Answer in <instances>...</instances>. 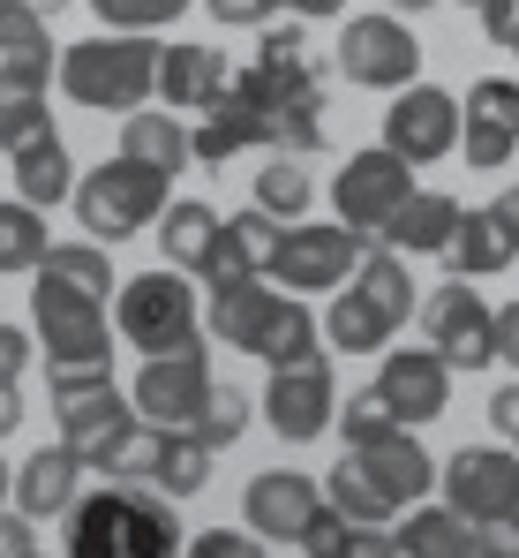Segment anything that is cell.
<instances>
[{
    "label": "cell",
    "instance_id": "1",
    "mask_svg": "<svg viewBox=\"0 0 519 558\" xmlns=\"http://www.w3.org/2000/svg\"><path fill=\"white\" fill-rule=\"evenodd\" d=\"M61 521H69V529H61V558H181L173 498H159L151 483L84 490Z\"/></svg>",
    "mask_w": 519,
    "mask_h": 558
},
{
    "label": "cell",
    "instance_id": "2",
    "mask_svg": "<svg viewBox=\"0 0 519 558\" xmlns=\"http://www.w3.org/2000/svg\"><path fill=\"white\" fill-rule=\"evenodd\" d=\"M53 76H61V92L90 106V113H144V98L159 84V46L151 38H128V31H98L84 46H69L61 61H53Z\"/></svg>",
    "mask_w": 519,
    "mask_h": 558
},
{
    "label": "cell",
    "instance_id": "3",
    "mask_svg": "<svg viewBox=\"0 0 519 558\" xmlns=\"http://www.w3.org/2000/svg\"><path fill=\"white\" fill-rule=\"evenodd\" d=\"M166 189L173 174L159 167H136V159H98L84 182H76V219H84V234L98 250H113V242H128V234H144L159 211H166Z\"/></svg>",
    "mask_w": 519,
    "mask_h": 558
},
{
    "label": "cell",
    "instance_id": "4",
    "mask_svg": "<svg viewBox=\"0 0 519 558\" xmlns=\"http://www.w3.org/2000/svg\"><path fill=\"white\" fill-rule=\"evenodd\" d=\"M113 340L144 348V355H188V348H211L203 340V310H196V287L166 272H144L121 287L113 302Z\"/></svg>",
    "mask_w": 519,
    "mask_h": 558
},
{
    "label": "cell",
    "instance_id": "5",
    "mask_svg": "<svg viewBox=\"0 0 519 558\" xmlns=\"http://www.w3.org/2000/svg\"><path fill=\"white\" fill-rule=\"evenodd\" d=\"M30 332L46 340V363L53 371H106L113 363V325H106V302L69 287V279H46L30 287Z\"/></svg>",
    "mask_w": 519,
    "mask_h": 558
},
{
    "label": "cell",
    "instance_id": "6",
    "mask_svg": "<svg viewBox=\"0 0 519 558\" xmlns=\"http://www.w3.org/2000/svg\"><path fill=\"white\" fill-rule=\"evenodd\" d=\"M53 415H61V446L84 468H106L113 446L136 430V408L113 385V371H53Z\"/></svg>",
    "mask_w": 519,
    "mask_h": 558
},
{
    "label": "cell",
    "instance_id": "7",
    "mask_svg": "<svg viewBox=\"0 0 519 558\" xmlns=\"http://www.w3.org/2000/svg\"><path fill=\"white\" fill-rule=\"evenodd\" d=\"M422 340L444 371H490L497 363V310L474 294V279H444L422 302Z\"/></svg>",
    "mask_w": 519,
    "mask_h": 558
},
{
    "label": "cell",
    "instance_id": "8",
    "mask_svg": "<svg viewBox=\"0 0 519 558\" xmlns=\"http://www.w3.org/2000/svg\"><path fill=\"white\" fill-rule=\"evenodd\" d=\"M339 76L361 92H407L422 84V38L384 8V15H346L339 31Z\"/></svg>",
    "mask_w": 519,
    "mask_h": 558
},
{
    "label": "cell",
    "instance_id": "9",
    "mask_svg": "<svg viewBox=\"0 0 519 558\" xmlns=\"http://www.w3.org/2000/svg\"><path fill=\"white\" fill-rule=\"evenodd\" d=\"M369 257V234H346L332 219H309V227H286L279 257L263 279H286V294H339L346 279L361 272Z\"/></svg>",
    "mask_w": 519,
    "mask_h": 558
},
{
    "label": "cell",
    "instance_id": "10",
    "mask_svg": "<svg viewBox=\"0 0 519 558\" xmlns=\"http://www.w3.org/2000/svg\"><path fill=\"white\" fill-rule=\"evenodd\" d=\"M415 196V167L392 159L384 144L369 151H346V167L332 174V211H339L346 234H384V219Z\"/></svg>",
    "mask_w": 519,
    "mask_h": 558
},
{
    "label": "cell",
    "instance_id": "11",
    "mask_svg": "<svg viewBox=\"0 0 519 558\" xmlns=\"http://www.w3.org/2000/svg\"><path fill=\"white\" fill-rule=\"evenodd\" d=\"M339 415V377H332V355H309V363H286L263 385V423L286 438V446H317Z\"/></svg>",
    "mask_w": 519,
    "mask_h": 558
},
{
    "label": "cell",
    "instance_id": "12",
    "mask_svg": "<svg viewBox=\"0 0 519 558\" xmlns=\"http://www.w3.org/2000/svg\"><path fill=\"white\" fill-rule=\"evenodd\" d=\"M444 506L474 529V521H512L519 506V453L512 446H459L452 461L436 468Z\"/></svg>",
    "mask_w": 519,
    "mask_h": 558
},
{
    "label": "cell",
    "instance_id": "13",
    "mask_svg": "<svg viewBox=\"0 0 519 558\" xmlns=\"http://www.w3.org/2000/svg\"><path fill=\"white\" fill-rule=\"evenodd\" d=\"M384 151L407 159V167H436L459 151V98L444 84H407V92L384 106Z\"/></svg>",
    "mask_w": 519,
    "mask_h": 558
},
{
    "label": "cell",
    "instance_id": "14",
    "mask_svg": "<svg viewBox=\"0 0 519 558\" xmlns=\"http://www.w3.org/2000/svg\"><path fill=\"white\" fill-rule=\"evenodd\" d=\"M203 392H211V348L144 355V371L128 385V408H136V423H151V430H188L196 408H203Z\"/></svg>",
    "mask_w": 519,
    "mask_h": 558
},
{
    "label": "cell",
    "instance_id": "15",
    "mask_svg": "<svg viewBox=\"0 0 519 558\" xmlns=\"http://www.w3.org/2000/svg\"><path fill=\"white\" fill-rule=\"evenodd\" d=\"M459 144H467V167L497 174L519 151V76H474L467 106H459Z\"/></svg>",
    "mask_w": 519,
    "mask_h": 558
},
{
    "label": "cell",
    "instance_id": "16",
    "mask_svg": "<svg viewBox=\"0 0 519 558\" xmlns=\"http://www.w3.org/2000/svg\"><path fill=\"white\" fill-rule=\"evenodd\" d=\"M369 385L384 392V408H392L399 430H422V423H436L452 408V371L436 363L430 348H384V363H376Z\"/></svg>",
    "mask_w": 519,
    "mask_h": 558
},
{
    "label": "cell",
    "instance_id": "17",
    "mask_svg": "<svg viewBox=\"0 0 519 558\" xmlns=\"http://www.w3.org/2000/svg\"><path fill=\"white\" fill-rule=\"evenodd\" d=\"M346 461L369 475V490L399 513V506H422L436 490V461L422 453V438L415 430H384V438H369V446H346Z\"/></svg>",
    "mask_w": 519,
    "mask_h": 558
},
{
    "label": "cell",
    "instance_id": "18",
    "mask_svg": "<svg viewBox=\"0 0 519 558\" xmlns=\"http://www.w3.org/2000/svg\"><path fill=\"white\" fill-rule=\"evenodd\" d=\"M317 506H324V483H309L301 468H271V475H257L242 490V521L263 544H301V529H309Z\"/></svg>",
    "mask_w": 519,
    "mask_h": 558
},
{
    "label": "cell",
    "instance_id": "19",
    "mask_svg": "<svg viewBox=\"0 0 519 558\" xmlns=\"http://www.w3.org/2000/svg\"><path fill=\"white\" fill-rule=\"evenodd\" d=\"M76 498H84V461L69 446H46V453H30V461L15 468V498L8 506L23 521H61Z\"/></svg>",
    "mask_w": 519,
    "mask_h": 558
},
{
    "label": "cell",
    "instance_id": "20",
    "mask_svg": "<svg viewBox=\"0 0 519 558\" xmlns=\"http://www.w3.org/2000/svg\"><path fill=\"white\" fill-rule=\"evenodd\" d=\"M226 76H234V69H226L219 46L181 38V46L159 53V84H151V98H166V113H173V106H203V113H211V106L226 98Z\"/></svg>",
    "mask_w": 519,
    "mask_h": 558
},
{
    "label": "cell",
    "instance_id": "21",
    "mask_svg": "<svg viewBox=\"0 0 519 558\" xmlns=\"http://www.w3.org/2000/svg\"><path fill=\"white\" fill-rule=\"evenodd\" d=\"M459 211H467L459 196H444V189H415V196L384 219V234H376V242H384L392 257H444V242H452Z\"/></svg>",
    "mask_w": 519,
    "mask_h": 558
},
{
    "label": "cell",
    "instance_id": "22",
    "mask_svg": "<svg viewBox=\"0 0 519 558\" xmlns=\"http://www.w3.org/2000/svg\"><path fill=\"white\" fill-rule=\"evenodd\" d=\"M15 159V196L30 204V211H53V204H69L76 196V159H69V144H61V129H38L23 151H8Z\"/></svg>",
    "mask_w": 519,
    "mask_h": 558
},
{
    "label": "cell",
    "instance_id": "23",
    "mask_svg": "<svg viewBox=\"0 0 519 558\" xmlns=\"http://www.w3.org/2000/svg\"><path fill=\"white\" fill-rule=\"evenodd\" d=\"M279 242H286V227L271 219V211H234L226 219V242H219V265H211V287H234V279H263L271 272V257H279Z\"/></svg>",
    "mask_w": 519,
    "mask_h": 558
},
{
    "label": "cell",
    "instance_id": "24",
    "mask_svg": "<svg viewBox=\"0 0 519 558\" xmlns=\"http://www.w3.org/2000/svg\"><path fill=\"white\" fill-rule=\"evenodd\" d=\"M159 242H166V265L188 279H203L219 265V242H226V219L211 211V204H196V196H181L166 204V227H159Z\"/></svg>",
    "mask_w": 519,
    "mask_h": 558
},
{
    "label": "cell",
    "instance_id": "25",
    "mask_svg": "<svg viewBox=\"0 0 519 558\" xmlns=\"http://www.w3.org/2000/svg\"><path fill=\"white\" fill-rule=\"evenodd\" d=\"M46 84H53V69H38V61H0V151H23L38 129H53V121H46Z\"/></svg>",
    "mask_w": 519,
    "mask_h": 558
},
{
    "label": "cell",
    "instance_id": "26",
    "mask_svg": "<svg viewBox=\"0 0 519 558\" xmlns=\"http://www.w3.org/2000/svg\"><path fill=\"white\" fill-rule=\"evenodd\" d=\"M271 302H279V287H263V279H234V287H211V310H203V340H226V348H257V332L271 325Z\"/></svg>",
    "mask_w": 519,
    "mask_h": 558
},
{
    "label": "cell",
    "instance_id": "27",
    "mask_svg": "<svg viewBox=\"0 0 519 558\" xmlns=\"http://www.w3.org/2000/svg\"><path fill=\"white\" fill-rule=\"evenodd\" d=\"M257 355L263 371H286V363H309V355H324V325H317V310L301 302V294H279L271 302V325L257 332Z\"/></svg>",
    "mask_w": 519,
    "mask_h": 558
},
{
    "label": "cell",
    "instance_id": "28",
    "mask_svg": "<svg viewBox=\"0 0 519 558\" xmlns=\"http://www.w3.org/2000/svg\"><path fill=\"white\" fill-rule=\"evenodd\" d=\"M512 257H519V250L505 242V227L490 219V204H482V211H459V227H452V242H444L452 279H497Z\"/></svg>",
    "mask_w": 519,
    "mask_h": 558
},
{
    "label": "cell",
    "instance_id": "29",
    "mask_svg": "<svg viewBox=\"0 0 519 558\" xmlns=\"http://www.w3.org/2000/svg\"><path fill=\"white\" fill-rule=\"evenodd\" d=\"M121 159L159 167V174H181V167H188V129L173 121L166 106H144V113L121 121Z\"/></svg>",
    "mask_w": 519,
    "mask_h": 558
},
{
    "label": "cell",
    "instance_id": "30",
    "mask_svg": "<svg viewBox=\"0 0 519 558\" xmlns=\"http://www.w3.org/2000/svg\"><path fill=\"white\" fill-rule=\"evenodd\" d=\"M346 287H354V294H361L392 332L422 310V302H415V272H407V257H392V250H369V257H361V272L346 279Z\"/></svg>",
    "mask_w": 519,
    "mask_h": 558
},
{
    "label": "cell",
    "instance_id": "31",
    "mask_svg": "<svg viewBox=\"0 0 519 558\" xmlns=\"http://www.w3.org/2000/svg\"><path fill=\"white\" fill-rule=\"evenodd\" d=\"M263 144V121L249 106H234V98H219L196 129H188V159H203V167H226V159H242V151H257Z\"/></svg>",
    "mask_w": 519,
    "mask_h": 558
},
{
    "label": "cell",
    "instance_id": "32",
    "mask_svg": "<svg viewBox=\"0 0 519 558\" xmlns=\"http://www.w3.org/2000/svg\"><path fill=\"white\" fill-rule=\"evenodd\" d=\"M392 544H399V558H474V529L452 506H415L392 529Z\"/></svg>",
    "mask_w": 519,
    "mask_h": 558
},
{
    "label": "cell",
    "instance_id": "33",
    "mask_svg": "<svg viewBox=\"0 0 519 558\" xmlns=\"http://www.w3.org/2000/svg\"><path fill=\"white\" fill-rule=\"evenodd\" d=\"M317 325H324V348H332V355H384V348H392V325H384L354 287H339V302H332Z\"/></svg>",
    "mask_w": 519,
    "mask_h": 558
},
{
    "label": "cell",
    "instance_id": "34",
    "mask_svg": "<svg viewBox=\"0 0 519 558\" xmlns=\"http://www.w3.org/2000/svg\"><path fill=\"white\" fill-rule=\"evenodd\" d=\"M211 446L196 438V430H166V446H159V468H151V490L159 498H196L203 483H211Z\"/></svg>",
    "mask_w": 519,
    "mask_h": 558
},
{
    "label": "cell",
    "instance_id": "35",
    "mask_svg": "<svg viewBox=\"0 0 519 558\" xmlns=\"http://www.w3.org/2000/svg\"><path fill=\"white\" fill-rule=\"evenodd\" d=\"M309 204H317L309 159H263L257 167V211H271V219H301Z\"/></svg>",
    "mask_w": 519,
    "mask_h": 558
},
{
    "label": "cell",
    "instance_id": "36",
    "mask_svg": "<svg viewBox=\"0 0 519 558\" xmlns=\"http://www.w3.org/2000/svg\"><path fill=\"white\" fill-rule=\"evenodd\" d=\"M46 250H53V242H46V211H30L23 196H8V204H0V279L38 272Z\"/></svg>",
    "mask_w": 519,
    "mask_h": 558
},
{
    "label": "cell",
    "instance_id": "37",
    "mask_svg": "<svg viewBox=\"0 0 519 558\" xmlns=\"http://www.w3.org/2000/svg\"><path fill=\"white\" fill-rule=\"evenodd\" d=\"M249 415H257V408H249V392H234V385H211L188 430H196V438H203L211 453H226V446H242V430H249Z\"/></svg>",
    "mask_w": 519,
    "mask_h": 558
},
{
    "label": "cell",
    "instance_id": "38",
    "mask_svg": "<svg viewBox=\"0 0 519 558\" xmlns=\"http://www.w3.org/2000/svg\"><path fill=\"white\" fill-rule=\"evenodd\" d=\"M324 506L346 513L354 529H384V521H392V506L369 490V475H361L354 461H332V475H324Z\"/></svg>",
    "mask_w": 519,
    "mask_h": 558
},
{
    "label": "cell",
    "instance_id": "39",
    "mask_svg": "<svg viewBox=\"0 0 519 558\" xmlns=\"http://www.w3.org/2000/svg\"><path fill=\"white\" fill-rule=\"evenodd\" d=\"M38 272L69 279V287H84V294H98V302H106V287H113V265H106L98 242H53V250L38 257Z\"/></svg>",
    "mask_w": 519,
    "mask_h": 558
},
{
    "label": "cell",
    "instance_id": "40",
    "mask_svg": "<svg viewBox=\"0 0 519 558\" xmlns=\"http://www.w3.org/2000/svg\"><path fill=\"white\" fill-rule=\"evenodd\" d=\"M0 61H38V69H53V38H46V15H38V8L0 0Z\"/></svg>",
    "mask_w": 519,
    "mask_h": 558
},
{
    "label": "cell",
    "instance_id": "41",
    "mask_svg": "<svg viewBox=\"0 0 519 558\" xmlns=\"http://www.w3.org/2000/svg\"><path fill=\"white\" fill-rule=\"evenodd\" d=\"M90 15H98V31H128V38H144V31L181 23L188 0H90Z\"/></svg>",
    "mask_w": 519,
    "mask_h": 558
},
{
    "label": "cell",
    "instance_id": "42",
    "mask_svg": "<svg viewBox=\"0 0 519 558\" xmlns=\"http://www.w3.org/2000/svg\"><path fill=\"white\" fill-rule=\"evenodd\" d=\"M332 430H346V446H369V438H384V430H399V423H392L384 392H376V385H361V392H346V400H339Z\"/></svg>",
    "mask_w": 519,
    "mask_h": 558
},
{
    "label": "cell",
    "instance_id": "43",
    "mask_svg": "<svg viewBox=\"0 0 519 558\" xmlns=\"http://www.w3.org/2000/svg\"><path fill=\"white\" fill-rule=\"evenodd\" d=\"M159 446H166V430L136 423V430L113 446V461L98 468V475H106V483H151V468H159Z\"/></svg>",
    "mask_w": 519,
    "mask_h": 558
},
{
    "label": "cell",
    "instance_id": "44",
    "mask_svg": "<svg viewBox=\"0 0 519 558\" xmlns=\"http://www.w3.org/2000/svg\"><path fill=\"white\" fill-rule=\"evenodd\" d=\"M181 558H263V536H249V529H203L196 544H181Z\"/></svg>",
    "mask_w": 519,
    "mask_h": 558
},
{
    "label": "cell",
    "instance_id": "45",
    "mask_svg": "<svg viewBox=\"0 0 519 558\" xmlns=\"http://www.w3.org/2000/svg\"><path fill=\"white\" fill-rule=\"evenodd\" d=\"M346 536H354V521L332 513V506H317V513H309V529H301V551H309V558H339Z\"/></svg>",
    "mask_w": 519,
    "mask_h": 558
},
{
    "label": "cell",
    "instance_id": "46",
    "mask_svg": "<svg viewBox=\"0 0 519 558\" xmlns=\"http://www.w3.org/2000/svg\"><path fill=\"white\" fill-rule=\"evenodd\" d=\"M203 8H211L219 31H271V15H279L286 0H203Z\"/></svg>",
    "mask_w": 519,
    "mask_h": 558
},
{
    "label": "cell",
    "instance_id": "47",
    "mask_svg": "<svg viewBox=\"0 0 519 558\" xmlns=\"http://www.w3.org/2000/svg\"><path fill=\"white\" fill-rule=\"evenodd\" d=\"M474 558H519V521H474Z\"/></svg>",
    "mask_w": 519,
    "mask_h": 558
},
{
    "label": "cell",
    "instance_id": "48",
    "mask_svg": "<svg viewBox=\"0 0 519 558\" xmlns=\"http://www.w3.org/2000/svg\"><path fill=\"white\" fill-rule=\"evenodd\" d=\"M38 551V521H23L15 506H0V558H23Z\"/></svg>",
    "mask_w": 519,
    "mask_h": 558
},
{
    "label": "cell",
    "instance_id": "49",
    "mask_svg": "<svg viewBox=\"0 0 519 558\" xmlns=\"http://www.w3.org/2000/svg\"><path fill=\"white\" fill-rule=\"evenodd\" d=\"M23 371H30V332L0 325V385H23Z\"/></svg>",
    "mask_w": 519,
    "mask_h": 558
},
{
    "label": "cell",
    "instance_id": "50",
    "mask_svg": "<svg viewBox=\"0 0 519 558\" xmlns=\"http://www.w3.org/2000/svg\"><path fill=\"white\" fill-rule=\"evenodd\" d=\"M490 423H497V438H505V446L519 453V377H512V385H497V392H490Z\"/></svg>",
    "mask_w": 519,
    "mask_h": 558
},
{
    "label": "cell",
    "instance_id": "51",
    "mask_svg": "<svg viewBox=\"0 0 519 558\" xmlns=\"http://www.w3.org/2000/svg\"><path fill=\"white\" fill-rule=\"evenodd\" d=\"M474 15H482V31H490L497 46H519V0H482Z\"/></svg>",
    "mask_w": 519,
    "mask_h": 558
},
{
    "label": "cell",
    "instance_id": "52",
    "mask_svg": "<svg viewBox=\"0 0 519 558\" xmlns=\"http://www.w3.org/2000/svg\"><path fill=\"white\" fill-rule=\"evenodd\" d=\"M339 558H399V544H392V529H354Z\"/></svg>",
    "mask_w": 519,
    "mask_h": 558
},
{
    "label": "cell",
    "instance_id": "53",
    "mask_svg": "<svg viewBox=\"0 0 519 558\" xmlns=\"http://www.w3.org/2000/svg\"><path fill=\"white\" fill-rule=\"evenodd\" d=\"M497 363H512V371H519V302L497 310Z\"/></svg>",
    "mask_w": 519,
    "mask_h": 558
},
{
    "label": "cell",
    "instance_id": "54",
    "mask_svg": "<svg viewBox=\"0 0 519 558\" xmlns=\"http://www.w3.org/2000/svg\"><path fill=\"white\" fill-rule=\"evenodd\" d=\"M490 219H497V227H505V242H512V250H519V182L505 189V196H497V204H490Z\"/></svg>",
    "mask_w": 519,
    "mask_h": 558
},
{
    "label": "cell",
    "instance_id": "55",
    "mask_svg": "<svg viewBox=\"0 0 519 558\" xmlns=\"http://www.w3.org/2000/svg\"><path fill=\"white\" fill-rule=\"evenodd\" d=\"M23 430V400H15V385H0V438H15Z\"/></svg>",
    "mask_w": 519,
    "mask_h": 558
},
{
    "label": "cell",
    "instance_id": "56",
    "mask_svg": "<svg viewBox=\"0 0 519 558\" xmlns=\"http://www.w3.org/2000/svg\"><path fill=\"white\" fill-rule=\"evenodd\" d=\"M301 23H324V15H346V0H286Z\"/></svg>",
    "mask_w": 519,
    "mask_h": 558
},
{
    "label": "cell",
    "instance_id": "57",
    "mask_svg": "<svg viewBox=\"0 0 519 558\" xmlns=\"http://www.w3.org/2000/svg\"><path fill=\"white\" fill-rule=\"evenodd\" d=\"M430 8H444V0H392V15H399V23H415V15H430Z\"/></svg>",
    "mask_w": 519,
    "mask_h": 558
},
{
    "label": "cell",
    "instance_id": "58",
    "mask_svg": "<svg viewBox=\"0 0 519 558\" xmlns=\"http://www.w3.org/2000/svg\"><path fill=\"white\" fill-rule=\"evenodd\" d=\"M23 8H38V15H46V23H53V15H61V8H69V0H23Z\"/></svg>",
    "mask_w": 519,
    "mask_h": 558
},
{
    "label": "cell",
    "instance_id": "59",
    "mask_svg": "<svg viewBox=\"0 0 519 558\" xmlns=\"http://www.w3.org/2000/svg\"><path fill=\"white\" fill-rule=\"evenodd\" d=\"M8 498H15V468L0 461V506H8Z\"/></svg>",
    "mask_w": 519,
    "mask_h": 558
},
{
    "label": "cell",
    "instance_id": "60",
    "mask_svg": "<svg viewBox=\"0 0 519 558\" xmlns=\"http://www.w3.org/2000/svg\"><path fill=\"white\" fill-rule=\"evenodd\" d=\"M23 558H46V551H23Z\"/></svg>",
    "mask_w": 519,
    "mask_h": 558
},
{
    "label": "cell",
    "instance_id": "61",
    "mask_svg": "<svg viewBox=\"0 0 519 558\" xmlns=\"http://www.w3.org/2000/svg\"><path fill=\"white\" fill-rule=\"evenodd\" d=\"M467 8H482V0H467Z\"/></svg>",
    "mask_w": 519,
    "mask_h": 558
},
{
    "label": "cell",
    "instance_id": "62",
    "mask_svg": "<svg viewBox=\"0 0 519 558\" xmlns=\"http://www.w3.org/2000/svg\"><path fill=\"white\" fill-rule=\"evenodd\" d=\"M512 521H519V506H512Z\"/></svg>",
    "mask_w": 519,
    "mask_h": 558
},
{
    "label": "cell",
    "instance_id": "63",
    "mask_svg": "<svg viewBox=\"0 0 519 558\" xmlns=\"http://www.w3.org/2000/svg\"><path fill=\"white\" fill-rule=\"evenodd\" d=\"M512 53H519V46H512Z\"/></svg>",
    "mask_w": 519,
    "mask_h": 558
}]
</instances>
